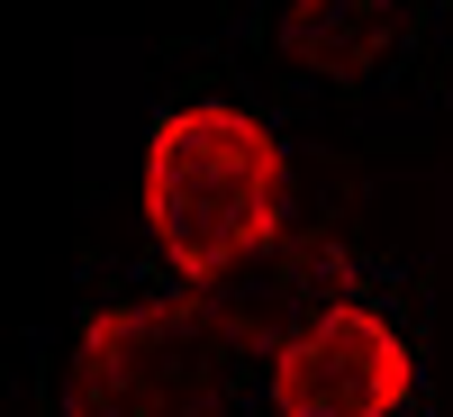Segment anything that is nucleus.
Instances as JSON below:
<instances>
[{
	"label": "nucleus",
	"instance_id": "f257e3e1",
	"mask_svg": "<svg viewBox=\"0 0 453 417\" xmlns=\"http://www.w3.org/2000/svg\"><path fill=\"white\" fill-rule=\"evenodd\" d=\"M145 236L181 290H218L290 227V155L245 100H181L155 119L136 164Z\"/></svg>",
	"mask_w": 453,
	"mask_h": 417
},
{
	"label": "nucleus",
	"instance_id": "f03ea898",
	"mask_svg": "<svg viewBox=\"0 0 453 417\" xmlns=\"http://www.w3.org/2000/svg\"><path fill=\"white\" fill-rule=\"evenodd\" d=\"M226 354H236V336L218 327L209 290L109 299L73 327L64 417H218Z\"/></svg>",
	"mask_w": 453,
	"mask_h": 417
},
{
	"label": "nucleus",
	"instance_id": "7ed1b4c3",
	"mask_svg": "<svg viewBox=\"0 0 453 417\" xmlns=\"http://www.w3.org/2000/svg\"><path fill=\"white\" fill-rule=\"evenodd\" d=\"M408 390H418V354L363 299L309 318L273 354V417H399Z\"/></svg>",
	"mask_w": 453,
	"mask_h": 417
},
{
	"label": "nucleus",
	"instance_id": "20e7f679",
	"mask_svg": "<svg viewBox=\"0 0 453 417\" xmlns=\"http://www.w3.org/2000/svg\"><path fill=\"white\" fill-rule=\"evenodd\" d=\"M345 299H363V273H354V254L318 236V227H281L273 245H263L254 263H236L218 290H209V309L218 327L236 336V345H263V354H281L309 318L326 309H345Z\"/></svg>",
	"mask_w": 453,
	"mask_h": 417
},
{
	"label": "nucleus",
	"instance_id": "39448f33",
	"mask_svg": "<svg viewBox=\"0 0 453 417\" xmlns=\"http://www.w3.org/2000/svg\"><path fill=\"white\" fill-rule=\"evenodd\" d=\"M399 46V0H281V55L299 73L354 82V73L390 64Z\"/></svg>",
	"mask_w": 453,
	"mask_h": 417
}]
</instances>
